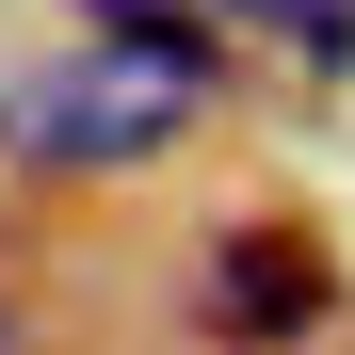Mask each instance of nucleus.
Instances as JSON below:
<instances>
[{
    "label": "nucleus",
    "instance_id": "f257e3e1",
    "mask_svg": "<svg viewBox=\"0 0 355 355\" xmlns=\"http://www.w3.org/2000/svg\"><path fill=\"white\" fill-rule=\"evenodd\" d=\"M194 97L210 81H178V65H146V49L81 33V65H49V81L0 97V146H17V162H146V146H178Z\"/></svg>",
    "mask_w": 355,
    "mask_h": 355
},
{
    "label": "nucleus",
    "instance_id": "f03ea898",
    "mask_svg": "<svg viewBox=\"0 0 355 355\" xmlns=\"http://www.w3.org/2000/svg\"><path fill=\"white\" fill-rule=\"evenodd\" d=\"M194 307H210V339H307V323L339 307V275L291 243V226H243V243H210Z\"/></svg>",
    "mask_w": 355,
    "mask_h": 355
},
{
    "label": "nucleus",
    "instance_id": "7ed1b4c3",
    "mask_svg": "<svg viewBox=\"0 0 355 355\" xmlns=\"http://www.w3.org/2000/svg\"><path fill=\"white\" fill-rule=\"evenodd\" d=\"M81 17H97L113 49H146V65H178V81H210V33L178 17V0H81Z\"/></svg>",
    "mask_w": 355,
    "mask_h": 355
},
{
    "label": "nucleus",
    "instance_id": "20e7f679",
    "mask_svg": "<svg viewBox=\"0 0 355 355\" xmlns=\"http://www.w3.org/2000/svg\"><path fill=\"white\" fill-rule=\"evenodd\" d=\"M0 355H17V323H0Z\"/></svg>",
    "mask_w": 355,
    "mask_h": 355
}]
</instances>
